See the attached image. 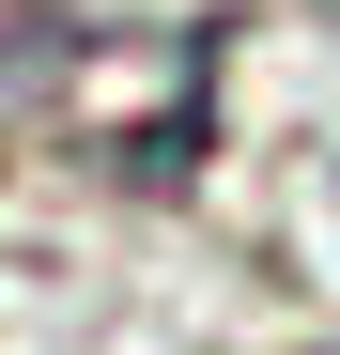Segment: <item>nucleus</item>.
I'll return each mask as SVG.
<instances>
[{
  "label": "nucleus",
  "mask_w": 340,
  "mask_h": 355,
  "mask_svg": "<svg viewBox=\"0 0 340 355\" xmlns=\"http://www.w3.org/2000/svg\"><path fill=\"white\" fill-rule=\"evenodd\" d=\"M78 62V0H0V93H46Z\"/></svg>",
  "instance_id": "1"
}]
</instances>
